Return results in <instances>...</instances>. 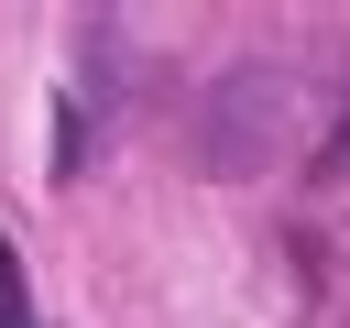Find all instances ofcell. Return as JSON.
<instances>
[{"instance_id": "cell-1", "label": "cell", "mask_w": 350, "mask_h": 328, "mask_svg": "<svg viewBox=\"0 0 350 328\" xmlns=\"http://www.w3.org/2000/svg\"><path fill=\"white\" fill-rule=\"evenodd\" d=\"M262 131H273V77H219L208 109H197V164L208 175H252Z\"/></svg>"}]
</instances>
